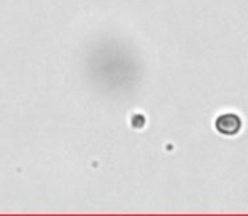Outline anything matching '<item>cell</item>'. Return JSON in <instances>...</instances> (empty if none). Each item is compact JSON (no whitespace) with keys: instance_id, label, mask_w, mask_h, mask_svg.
Instances as JSON below:
<instances>
[{"instance_id":"cell-1","label":"cell","mask_w":248,"mask_h":216,"mask_svg":"<svg viewBox=\"0 0 248 216\" xmlns=\"http://www.w3.org/2000/svg\"><path fill=\"white\" fill-rule=\"evenodd\" d=\"M242 128V120L238 115L235 113H226L216 118V130L221 135H236Z\"/></svg>"}]
</instances>
